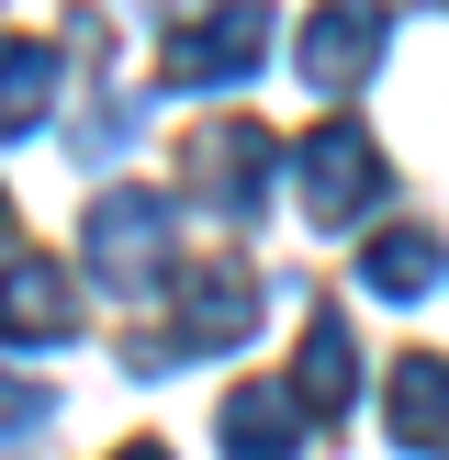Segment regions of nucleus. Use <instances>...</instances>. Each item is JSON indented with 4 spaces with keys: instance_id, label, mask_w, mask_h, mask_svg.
Instances as JSON below:
<instances>
[{
    "instance_id": "7ed1b4c3",
    "label": "nucleus",
    "mask_w": 449,
    "mask_h": 460,
    "mask_svg": "<svg viewBox=\"0 0 449 460\" xmlns=\"http://www.w3.org/2000/svg\"><path fill=\"white\" fill-rule=\"evenodd\" d=\"M79 259H90V281H112V292H169V191L112 180V191L90 202Z\"/></svg>"
},
{
    "instance_id": "6e6552de",
    "label": "nucleus",
    "mask_w": 449,
    "mask_h": 460,
    "mask_svg": "<svg viewBox=\"0 0 449 460\" xmlns=\"http://www.w3.org/2000/svg\"><path fill=\"white\" fill-rule=\"evenodd\" d=\"M269 169H281V146H269L259 124H214V135H202V157H191L202 202H214V214H236V225L269 202Z\"/></svg>"
},
{
    "instance_id": "423d86ee",
    "label": "nucleus",
    "mask_w": 449,
    "mask_h": 460,
    "mask_svg": "<svg viewBox=\"0 0 449 460\" xmlns=\"http://www.w3.org/2000/svg\"><path fill=\"white\" fill-rule=\"evenodd\" d=\"M382 45H393V22H382V12H314L292 57H304V90H314V102H348V90L371 79Z\"/></svg>"
},
{
    "instance_id": "20e7f679",
    "label": "nucleus",
    "mask_w": 449,
    "mask_h": 460,
    "mask_svg": "<svg viewBox=\"0 0 449 460\" xmlns=\"http://www.w3.org/2000/svg\"><path fill=\"white\" fill-rule=\"evenodd\" d=\"M259 57H269V22H259V12H191V22H169V45H157V90L247 79Z\"/></svg>"
},
{
    "instance_id": "0eeeda50",
    "label": "nucleus",
    "mask_w": 449,
    "mask_h": 460,
    "mask_svg": "<svg viewBox=\"0 0 449 460\" xmlns=\"http://www.w3.org/2000/svg\"><path fill=\"white\" fill-rule=\"evenodd\" d=\"M281 394L304 404L314 427L348 416V394H359V349H348V314H337V304H314V314H304V349H292V382H281Z\"/></svg>"
},
{
    "instance_id": "9d476101",
    "label": "nucleus",
    "mask_w": 449,
    "mask_h": 460,
    "mask_svg": "<svg viewBox=\"0 0 449 460\" xmlns=\"http://www.w3.org/2000/svg\"><path fill=\"white\" fill-rule=\"evenodd\" d=\"M214 427H224V460H292L304 449V404H292L281 382H236Z\"/></svg>"
},
{
    "instance_id": "1a4fd4ad",
    "label": "nucleus",
    "mask_w": 449,
    "mask_h": 460,
    "mask_svg": "<svg viewBox=\"0 0 449 460\" xmlns=\"http://www.w3.org/2000/svg\"><path fill=\"white\" fill-rule=\"evenodd\" d=\"M382 427L404 460H449V359H393L382 382Z\"/></svg>"
},
{
    "instance_id": "f257e3e1",
    "label": "nucleus",
    "mask_w": 449,
    "mask_h": 460,
    "mask_svg": "<svg viewBox=\"0 0 449 460\" xmlns=\"http://www.w3.org/2000/svg\"><path fill=\"white\" fill-rule=\"evenodd\" d=\"M247 326H259V270H236V259H214V270H169V326H146L124 359H135V371H180V359L236 349Z\"/></svg>"
},
{
    "instance_id": "ddd939ff",
    "label": "nucleus",
    "mask_w": 449,
    "mask_h": 460,
    "mask_svg": "<svg viewBox=\"0 0 449 460\" xmlns=\"http://www.w3.org/2000/svg\"><path fill=\"white\" fill-rule=\"evenodd\" d=\"M22 427H45V382H12V371H0V438H22Z\"/></svg>"
},
{
    "instance_id": "9b49d317",
    "label": "nucleus",
    "mask_w": 449,
    "mask_h": 460,
    "mask_svg": "<svg viewBox=\"0 0 449 460\" xmlns=\"http://www.w3.org/2000/svg\"><path fill=\"white\" fill-rule=\"evenodd\" d=\"M438 270H449L438 225H382V236L359 247V281H371L382 304H416V292H438Z\"/></svg>"
},
{
    "instance_id": "4468645a",
    "label": "nucleus",
    "mask_w": 449,
    "mask_h": 460,
    "mask_svg": "<svg viewBox=\"0 0 449 460\" xmlns=\"http://www.w3.org/2000/svg\"><path fill=\"white\" fill-rule=\"evenodd\" d=\"M0 247H12V191H0Z\"/></svg>"
},
{
    "instance_id": "f03ea898",
    "label": "nucleus",
    "mask_w": 449,
    "mask_h": 460,
    "mask_svg": "<svg viewBox=\"0 0 449 460\" xmlns=\"http://www.w3.org/2000/svg\"><path fill=\"white\" fill-rule=\"evenodd\" d=\"M292 180H304L314 236H337V225H371V214H382V191H393V169H382V146H371V124H359V112H314V135L292 146Z\"/></svg>"
},
{
    "instance_id": "2eb2a0df",
    "label": "nucleus",
    "mask_w": 449,
    "mask_h": 460,
    "mask_svg": "<svg viewBox=\"0 0 449 460\" xmlns=\"http://www.w3.org/2000/svg\"><path fill=\"white\" fill-rule=\"evenodd\" d=\"M112 460H169V449H112Z\"/></svg>"
},
{
    "instance_id": "f8f14e48",
    "label": "nucleus",
    "mask_w": 449,
    "mask_h": 460,
    "mask_svg": "<svg viewBox=\"0 0 449 460\" xmlns=\"http://www.w3.org/2000/svg\"><path fill=\"white\" fill-rule=\"evenodd\" d=\"M57 102V45L45 34H0V135H34Z\"/></svg>"
},
{
    "instance_id": "39448f33",
    "label": "nucleus",
    "mask_w": 449,
    "mask_h": 460,
    "mask_svg": "<svg viewBox=\"0 0 449 460\" xmlns=\"http://www.w3.org/2000/svg\"><path fill=\"white\" fill-rule=\"evenodd\" d=\"M79 337V281L57 259H12L0 270V349H67Z\"/></svg>"
}]
</instances>
